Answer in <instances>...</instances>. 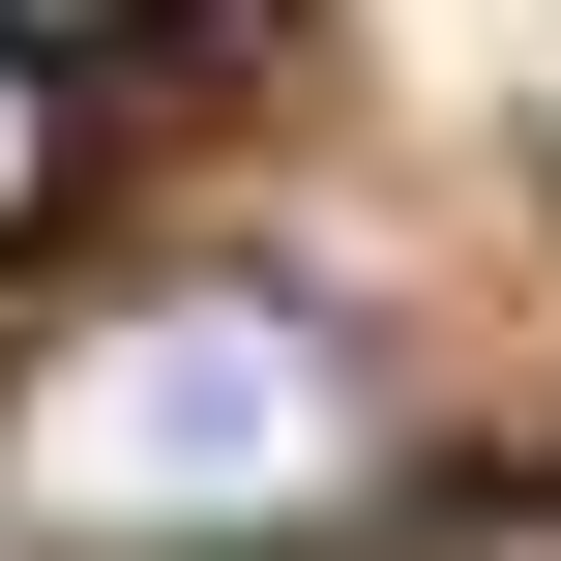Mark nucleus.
Segmentation results:
<instances>
[{"mask_svg":"<svg viewBox=\"0 0 561 561\" xmlns=\"http://www.w3.org/2000/svg\"><path fill=\"white\" fill-rule=\"evenodd\" d=\"M0 473H30L59 533H118V561H266L296 503L385 473V355L296 325V296H118V325L30 355Z\"/></svg>","mask_w":561,"mask_h":561,"instance_id":"f257e3e1","label":"nucleus"},{"mask_svg":"<svg viewBox=\"0 0 561 561\" xmlns=\"http://www.w3.org/2000/svg\"><path fill=\"white\" fill-rule=\"evenodd\" d=\"M59 148H89V118H59V59H30V30H0V237H30V207H59Z\"/></svg>","mask_w":561,"mask_h":561,"instance_id":"f03ea898","label":"nucleus"},{"mask_svg":"<svg viewBox=\"0 0 561 561\" xmlns=\"http://www.w3.org/2000/svg\"><path fill=\"white\" fill-rule=\"evenodd\" d=\"M444 561H561V473H533V503H473V533H444Z\"/></svg>","mask_w":561,"mask_h":561,"instance_id":"7ed1b4c3","label":"nucleus"}]
</instances>
